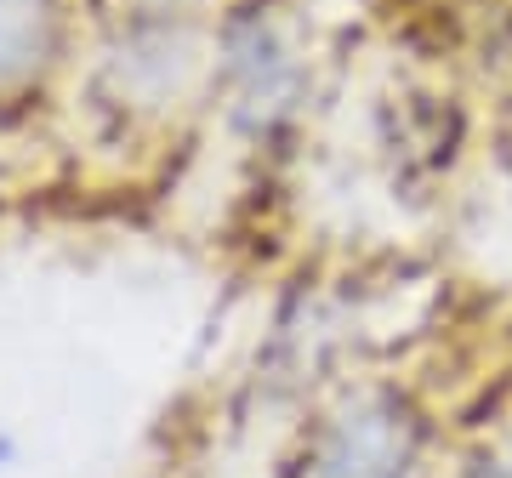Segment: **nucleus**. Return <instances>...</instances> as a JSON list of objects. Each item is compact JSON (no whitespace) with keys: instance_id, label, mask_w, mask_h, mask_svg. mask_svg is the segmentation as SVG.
Wrapping results in <instances>:
<instances>
[{"instance_id":"nucleus-1","label":"nucleus","mask_w":512,"mask_h":478,"mask_svg":"<svg viewBox=\"0 0 512 478\" xmlns=\"http://www.w3.org/2000/svg\"><path fill=\"white\" fill-rule=\"evenodd\" d=\"M217 160V0H109L0 251L143 245L183 228Z\"/></svg>"},{"instance_id":"nucleus-2","label":"nucleus","mask_w":512,"mask_h":478,"mask_svg":"<svg viewBox=\"0 0 512 478\" xmlns=\"http://www.w3.org/2000/svg\"><path fill=\"white\" fill-rule=\"evenodd\" d=\"M507 365L512 285H450L404 331L296 382L274 405L256 478H433Z\"/></svg>"},{"instance_id":"nucleus-3","label":"nucleus","mask_w":512,"mask_h":478,"mask_svg":"<svg viewBox=\"0 0 512 478\" xmlns=\"http://www.w3.org/2000/svg\"><path fill=\"white\" fill-rule=\"evenodd\" d=\"M330 97L325 0H217V160L211 257L268 274L285 257L296 183Z\"/></svg>"},{"instance_id":"nucleus-4","label":"nucleus","mask_w":512,"mask_h":478,"mask_svg":"<svg viewBox=\"0 0 512 478\" xmlns=\"http://www.w3.org/2000/svg\"><path fill=\"white\" fill-rule=\"evenodd\" d=\"M103 6L109 0H0V205L52 143Z\"/></svg>"},{"instance_id":"nucleus-5","label":"nucleus","mask_w":512,"mask_h":478,"mask_svg":"<svg viewBox=\"0 0 512 478\" xmlns=\"http://www.w3.org/2000/svg\"><path fill=\"white\" fill-rule=\"evenodd\" d=\"M234 433L239 422H234V405H228V382L222 376L217 382L194 376L154 416L131 478H234L228 473Z\"/></svg>"},{"instance_id":"nucleus-6","label":"nucleus","mask_w":512,"mask_h":478,"mask_svg":"<svg viewBox=\"0 0 512 478\" xmlns=\"http://www.w3.org/2000/svg\"><path fill=\"white\" fill-rule=\"evenodd\" d=\"M433 478H512V387L501 382L478 405V416L461 427L450 456L439 461Z\"/></svg>"},{"instance_id":"nucleus-7","label":"nucleus","mask_w":512,"mask_h":478,"mask_svg":"<svg viewBox=\"0 0 512 478\" xmlns=\"http://www.w3.org/2000/svg\"><path fill=\"white\" fill-rule=\"evenodd\" d=\"M478 154H484V171L495 177V188L512 200V80H501L490 92V103H484Z\"/></svg>"},{"instance_id":"nucleus-8","label":"nucleus","mask_w":512,"mask_h":478,"mask_svg":"<svg viewBox=\"0 0 512 478\" xmlns=\"http://www.w3.org/2000/svg\"><path fill=\"white\" fill-rule=\"evenodd\" d=\"M507 387H512V365H507Z\"/></svg>"}]
</instances>
